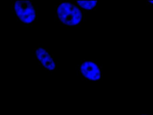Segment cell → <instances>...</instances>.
I'll return each mask as SVG.
<instances>
[{
	"label": "cell",
	"instance_id": "obj_1",
	"mask_svg": "<svg viewBox=\"0 0 153 115\" xmlns=\"http://www.w3.org/2000/svg\"><path fill=\"white\" fill-rule=\"evenodd\" d=\"M84 10L73 1H62L55 7V18L65 27H78L84 19Z\"/></svg>",
	"mask_w": 153,
	"mask_h": 115
},
{
	"label": "cell",
	"instance_id": "obj_2",
	"mask_svg": "<svg viewBox=\"0 0 153 115\" xmlns=\"http://www.w3.org/2000/svg\"><path fill=\"white\" fill-rule=\"evenodd\" d=\"M12 5L14 15L23 25L30 26L37 20V8L31 1L16 0Z\"/></svg>",
	"mask_w": 153,
	"mask_h": 115
},
{
	"label": "cell",
	"instance_id": "obj_3",
	"mask_svg": "<svg viewBox=\"0 0 153 115\" xmlns=\"http://www.w3.org/2000/svg\"><path fill=\"white\" fill-rule=\"evenodd\" d=\"M78 70L83 79L100 81L103 77L102 70L98 62L93 60H83L79 65Z\"/></svg>",
	"mask_w": 153,
	"mask_h": 115
},
{
	"label": "cell",
	"instance_id": "obj_4",
	"mask_svg": "<svg viewBox=\"0 0 153 115\" xmlns=\"http://www.w3.org/2000/svg\"><path fill=\"white\" fill-rule=\"evenodd\" d=\"M34 58L40 66L46 71L55 70L58 66L53 54L50 53L48 49L43 46H38L33 50Z\"/></svg>",
	"mask_w": 153,
	"mask_h": 115
},
{
	"label": "cell",
	"instance_id": "obj_5",
	"mask_svg": "<svg viewBox=\"0 0 153 115\" xmlns=\"http://www.w3.org/2000/svg\"><path fill=\"white\" fill-rule=\"evenodd\" d=\"M73 2L79 7L84 11H93L97 8L98 1H75Z\"/></svg>",
	"mask_w": 153,
	"mask_h": 115
},
{
	"label": "cell",
	"instance_id": "obj_6",
	"mask_svg": "<svg viewBox=\"0 0 153 115\" xmlns=\"http://www.w3.org/2000/svg\"><path fill=\"white\" fill-rule=\"evenodd\" d=\"M147 2L149 3V4H151V5H153V1H147Z\"/></svg>",
	"mask_w": 153,
	"mask_h": 115
},
{
	"label": "cell",
	"instance_id": "obj_7",
	"mask_svg": "<svg viewBox=\"0 0 153 115\" xmlns=\"http://www.w3.org/2000/svg\"><path fill=\"white\" fill-rule=\"evenodd\" d=\"M136 115H152L150 114H137Z\"/></svg>",
	"mask_w": 153,
	"mask_h": 115
}]
</instances>
